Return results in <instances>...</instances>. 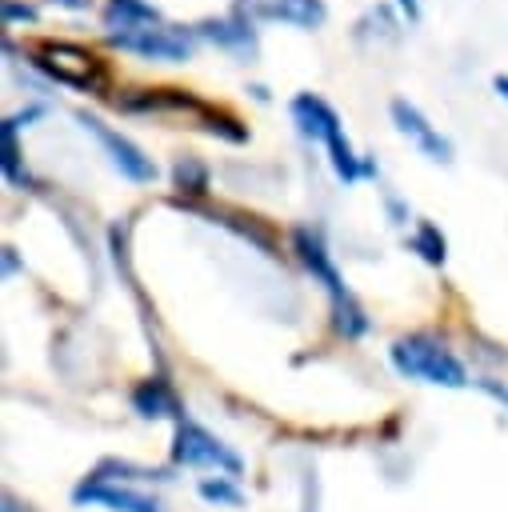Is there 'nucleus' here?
Masks as SVG:
<instances>
[{
  "label": "nucleus",
  "mask_w": 508,
  "mask_h": 512,
  "mask_svg": "<svg viewBox=\"0 0 508 512\" xmlns=\"http://www.w3.org/2000/svg\"><path fill=\"white\" fill-rule=\"evenodd\" d=\"M28 60L56 84H68L80 92H104L108 88V64L96 52H88L84 44L36 40V44H28Z\"/></svg>",
  "instance_id": "f257e3e1"
},
{
  "label": "nucleus",
  "mask_w": 508,
  "mask_h": 512,
  "mask_svg": "<svg viewBox=\"0 0 508 512\" xmlns=\"http://www.w3.org/2000/svg\"><path fill=\"white\" fill-rule=\"evenodd\" d=\"M292 120H296V128H300L304 136H312V140H324V144H328L332 168H336V176H340L344 184H352V180H360V176H372V172H376L372 164H360V160H356V152H352V148H348V140H344L340 116H336L320 96L300 92V96L292 100Z\"/></svg>",
  "instance_id": "f03ea898"
},
{
  "label": "nucleus",
  "mask_w": 508,
  "mask_h": 512,
  "mask_svg": "<svg viewBox=\"0 0 508 512\" xmlns=\"http://www.w3.org/2000/svg\"><path fill=\"white\" fill-rule=\"evenodd\" d=\"M292 248L300 252L304 268H308V272L328 288V296H332V312H336V328H340L344 336H364V332H368V320H364L360 304L352 300V292L344 288V280H340L336 264L328 260L324 240H320L316 232H308V228H296V232H292Z\"/></svg>",
  "instance_id": "7ed1b4c3"
},
{
  "label": "nucleus",
  "mask_w": 508,
  "mask_h": 512,
  "mask_svg": "<svg viewBox=\"0 0 508 512\" xmlns=\"http://www.w3.org/2000/svg\"><path fill=\"white\" fill-rule=\"evenodd\" d=\"M392 368L408 380H428V384H444V388H464L468 372L464 364L432 336H404L392 344Z\"/></svg>",
  "instance_id": "20e7f679"
},
{
  "label": "nucleus",
  "mask_w": 508,
  "mask_h": 512,
  "mask_svg": "<svg viewBox=\"0 0 508 512\" xmlns=\"http://www.w3.org/2000/svg\"><path fill=\"white\" fill-rule=\"evenodd\" d=\"M172 460H176V464H188V468H224V472L240 476V456L228 452L208 428H200V424H192V420H176Z\"/></svg>",
  "instance_id": "39448f33"
},
{
  "label": "nucleus",
  "mask_w": 508,
  "mask_h": 512,
  "mask_svg": "<svg viewBox=\"0 0 508 512\" xmlns=\"http://www.w3.org/2000/svg\"><path fill=\"white\" fill-rule=\"evenodd\" d=\"M80 124H84V132H92L96 140H100V148L112 156V164L128 176V180H136V184H148V180H156V164L128 140V136H120V132H112L108 124H100L96 116H88V112H80L76 116Z\"/></svg>",
  "instance_id": "423d86ee"
},
{
  "label": "nucleus",
  "mask_w": 508,
  "mask_h": 512,
  "mask_svg": "<svg viewBox=\"0 0 508 512\" xmlns=\"http://www.w3.org/2000/svg\"><path fill=\"white\" fill-rule=\"evenodd\" d=\"M116 48L152 56V60H184L192 52V36L180 28H132V32H112Z\"/></svg>",
  "instance_id": "0eeeda50"
},
{
  "label": "nucleus",
  "mask_w": 508,
  "mask_h": 512,
  "mask_svg": "<svg viewBox=\"0 0 508 512\" xmlns=\"http://www.w3.org/2000/svg\"><path fill=\"white\" fill-rule=\"evenodd\" d=\"M392 120H396V128H400L404 136L416 140V148H420L428 160H440V164L452 160V144H448L440 132H432V124L420 116V108H412L408 100H392Z\"/></svg>",
  "instance_id": "6e6552de"
},
{
  "label": "nucleus",
  "mask_w": 508,
  "mask_h": 512,
  "mask_svg": "<svg viewBox=\"0 0 508 512\" xmlns=\"http://www.w3.org/2000/svg\"><path fill=\"white\" fill-rule=\"evenodd\" d=\"M248 16H260V20H288V24H300V28H316L324 24V0H244Z\"/></svg>",
  "instance_id": "1a4fd4ad"
},
{
  "label": "nucleus",
  "mask_w": 508,
  "mask_h": 512,
  "mask_svg": "<svg viewBox=\"0 0 508 512\" xmlns=\"http://www.w3.org/2000/svg\"><path fill=\"white\" fill-rule=\"evenodd\" d=\"M76 500H96V504H108L112 512H156V504L140 492H128V488H108V484H80L76 488Z\"/></svg>",
  "instance_id": "9d476101"
},
{
  "label": "nucleus",
  "mask_w": 508,
  "mask_h": 512,
  "mask_svg": "<svg viewBox=\"0 0 508 512\" xmlns=\"http://www.w3.org/2000/svg\"><path fill=\"white\" fill-rule=\"evenodd\" d=\"M132 404L140 416H176L180 420V404L172 396V388L164 380H144L136 392H132Z\"/></svg>",
  "instance_id": "9b49d317"
},
{
  "label": "nucleus",
  "mask_w": 508,
  "mask_h": 512,
  "mask_svg": "<svg viewBox=\"0 0 508 512\" xmlns=\"http://www.w3.org/2000/svg\"><path fill=\"white\" fill-rule=\"evenodd\" d=\"M104 20H108V28H116V32H132V28L156 24L160 12H156L152 4H144V0H108Z\"/></svg>",
  "instance_id": "f8f14e48"
},
{
  "label": "nucleus",
  "mask_w": 508,
  "mask_h": 512,
  "mask_svg": "<svg viewBox=\"0 0 508 512\" xmlns=\"http://www.w3.org/2000/svg\"><path fill=\"white\" fill-rule=\"evenodd\" d=\"M200 32L224 48H240V52H252L256 48V36H252V24L244 16H232V20H208L200 24Z\"/></svg>",
  "instance_id": "ddd939ff"
},
{
  "label": "nucleus",
  "mask_w": 508,
  "mask_h": 512,
  "mask_svg": "<svg viewBox=\"0 0 508 512\" xmlns=\"http://www.w3.org/2000/svg\"><path fill=\"white\" fill-rule=\"evenodd\" d=\"M16 128H20V120H16V116H8V120H4V128H0V136H4V176H8L12 184H28V168H20Z\"/></svg>",
  "instance_id": "4468645a"
},
{
  "label": "nucleus",
  "mask_w": 508,
  "mask_h": 512,
  "mask_svg": "<svg viewBox=\"0 0 508 512\" xmlns=\"http://www.w3.org/2000/svg\"><path fill=\"white\" fill-rule=\"evenodd\" d=\"M412 248H416L428 264H444V236H440V228H436V224H428V220H424V224L416 228V236H412Z\"/></svg>",
  "instance_id": "2eb2a0df"
},
{
  "label": "nucleus",
  "mask_w": 508,
  "mask_h": 512,
  "mask_svg": "<svg viewBox=\"0 0 508 512\" xmlns=\"http://www.w3.org/2000/svg\"><path fill=\"white\" fill-rule=\"evenodd\" d=\"M176 188L204 192V188H208V172H204V164H196V160H180V164H176Z\"/></svg>",
  "instance_id": "dca6fc26"
},
{
  "label": "nucleus",
  "mask_w": 508,
  "mask_h": 512,
  "mask_svg": "<svg viewBox=\"0 0 508 512\" xmlns=\"http://www.w3.org/2000/svg\"><path fill=\"white\" fill-rule=\"evenodd\" d=\"M200 496L204 500H220V504H240V492L228 480H204L200 484Z\"/></svg>",
  "instance_id": "f3484780"
},
{
  "label": "nucleus",
  "mask_w": 508,
  "mask_h": 512,
  "mask_svg": "<svg viewBox=\"0 0 508 512\" xmlns=\"http://www.w3.org/2000/svg\"><path fill=\"white\" fill-rule=\"evenodd\" d=\"M4 20H36V8H32V4L4 0Z\"/></svg>",
  "instance_id": "a211bd4d"
},
{
  "label": "nucleus",
  "mask_w": 508,
  "mask_h": 512,
  "mask_svg": "<svg viewBox=\"0 0 508 512\" xmlns=\"http://www.w3.org/2000/svg\"><path fill=\"white\" fill-rule=\"evenodd\" d=\"M396 4H400V12H404L408 20H420V4H416V0H396Z\"/></svg>",
  "instance_id": "6ab92c4d"
},
{
  "label": "nucleus",
  "mask_w": 508,
  "mask_h": 512,
  "mask_svg": "<svg viewBox=\"0 0 508 512\" xmlns=\"http://www.w3.org/2000/svg\"><path fill=\"white\" fill-rule=\"evenodd\" d=\"M492 84H496V92H500V96H504V100H508V76H496V80H492Z\"/></svg>",
  "instance_id": "aec40b11"
},
{
  "label": "nucleus",
  "mask_w": 508,
  "mask_h": 512,
  "mask_svg": "<svg viewBox=\"0 0 508 512\" xmlns=\"http://www.w3.org/2000/svg\"><path fill=\"white\" fill-rule=\"evenodd\" d=\"M52 4H64V8H88V0H52Z\"/></svg>",
  "instance_id": "412c9836"
}]
</instances>
